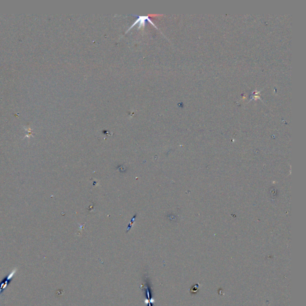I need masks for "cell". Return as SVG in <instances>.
I'll return each mask as SVG.
<instances>
[{
    "label": "cell",
    "mask_w": 306,
    "mask_h": 306,
    "mask_svg": "<svg viewBox=\"0 0 306 306\" xmlns=\"http://www.w3.org/2000/svg\"><path fill=\"white\" fill-rule=\"evenodd\" d=\"M17 270H18V269L16 268L14 269L7 276L5 277H4L2 279V280L0 282V296H1V294L3 292L4 290L8 286L9 283H10L13 276L14 275H15V274L16 273Z\"/></svg>",
    "instance_id": "cell-1"
},
{
    "label": "cell",
    "mask_w": 306,
    "mask_h": 306,
    "mask_svg": "<svg viewBox=\"0 0 306 306\" xmlns=\"http://www.w3.org/2000/svg\"><path fill=\"white\" fill-rule=\"evenodd\" d=\"M146 21H148V22H150L151 25H153V26H154L155 28H156V29H158V28H157V27H156V26L154 24V23H153V22L151 21V19H150V18H149V17H148V16H139V17H138V19H136V21L133 23V25H132V26H131V27H130L128 29V30L126 32V33H127V32H129V31H130V30H131V29H132V28L134 26H135V25H136V24H139V26L138 27V30H139V29H140V28H142V27H145V22Z\"/></svg>",
    "instance_id": "cell-2"
}]
</instances>
